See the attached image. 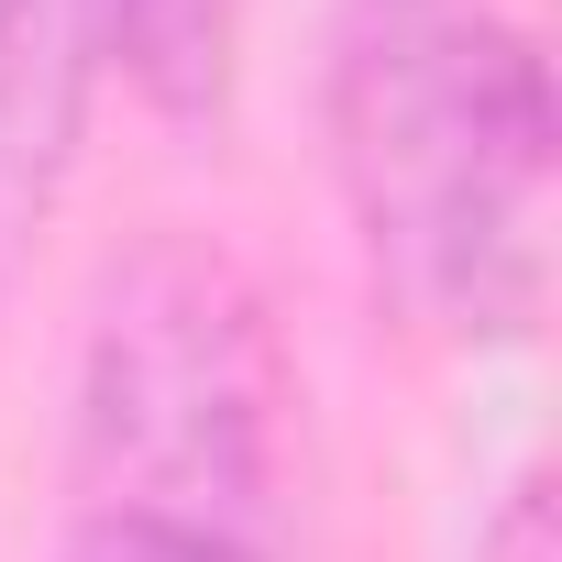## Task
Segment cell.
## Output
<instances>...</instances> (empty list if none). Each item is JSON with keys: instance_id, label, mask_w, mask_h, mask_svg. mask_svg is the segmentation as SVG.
<instances>
[{"instance_id": "cell-1", "label": "cell", "mask_w": 562, "mask_h": 562, "mask_svg": "<svg viewBox=\"0 0 562 562\" xmlns=\"http://www.w3.org/2000/svg\"><path fill=\"white\" fill-rule=\"evenodd\" d=\"M321 122L375 299L441 342H529L562 188V111L529 23L496 0H342Z\"/></svg>"}, {"instance_id": "cell-2", "label": "cell", "mask_w": 562, "mask_h": 562, "mask_svg": "<svg viewBox=\"0 0 562 562\" xmlns=\"http://www.w3.org/2000/svg\"><path fill=\"white\" fill-rule=\"evenodd\" d=\"M67 496L288 529V353L221 243L166 232L111 265L78 353Z\"/></svg>"}, {"instance_id": "cell-3", "label": "cell", "mask_w": 562, "mask_h": 562, "mask_svg": "<svg viewBox=\"0 0 562 562\" xmlns=\"http://www.w3.org/2000/svg\"><path fill=\"white\" fill-rule=\"evenodd\" d=\"M89 78H100V45L78 0H0V288L78 166Z\"/></svg>"}, {"instance_id": "cell-4", "label": "cell", "mask_w": 562, "mask_h": 562, "mask_svg": "<svg viewBox=\"0 0 562 562\" xmlns=\"http://www.w3.org/2000/svg\"><path fill=\"white\" fill-rule=\"evenodd\" d=\"M100 67H122L166 122H221L232 100V0H78Z\"/></svg>"}, {"instance_id": "cell-5", "label": "cell", "mask_w": 562, "mask_h": 562, "mask_svg": "<svg viewBox=\"0 0 562 562\" xmlns=\"http://www.w3.org/2000/svg\"><path fill=\"white\" fill-rule=\"evenodd\" d=\"M67 562H288V529L199 518V507H78Z\"/></svg>"}, {"instance_id": "cell-6", "label": "cell", "mask_w": 562, "mask_h": 562, "mask_svg": "<svg viewBox=\"0 0 562 562\" xmlns=\"http://www.w3.org/2000/svg\"><path fill=\"white\" fill-rule=\"evenodd\" d=\"M485 562H551V485H540V474L507 485V507H496V529H485Z\"/></svg>"}]
</instances>
